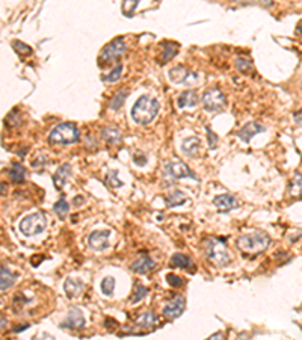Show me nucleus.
Returning a JSON list of instances; mask_svg holds the SVG:
<instances>
[{
  "mask_svg": "<svg viewBox=\"0 0 302 340\" xmlns=\"http://www.w3.org/2000/svg\"><path fill=\"white\" fill-rule=\"evenodd\" d=\"M159 109H160V105H159L157 99L151 97V96H142L135 102V105L132 108V118L138 122V124L147 126L156 118V115L159 113Z\"/></svg>",
  "mask_w": 302,
  "mask_h": 340,
  "instance_id": "nucleus-1",
  "label": "nucleus"
},
{
  "mask_svg": "<svg viewBox=\"0 0 302 340\" xmlns=\"http://www.w3.org/2000/svg\"><path fill=\"white\" fill-rule=\"evenodd\" d=\"M237 248L245 254H260L270 245V236L266 231H254L240 236L236 242Z\"/></svg>",
  "mask_w": 302,
  "mask_h": 340,
  "instance_id": "nucleus-2",
  "label": "nucleus"
},
{
  "mask_svg": "<svg viewBox=\"0 0 302 340\" xmlns=\"http://www.w3.org/2000/svg\"><path fill=\"white\" fill-rule=\"evenodd\" d=\"M79 138L80 132L74 122H60L49 133V142L51 145H70L77 142Z\"/></svg>",
  "mask_w": 302,
  "mask_h": 340,
  "instance_id": "nucleus-3",
  "label": "nucleus"
},
{
  "mask_svg": "<svg viewBox=\"0 0 302 340\" xmlns=\"http://www.w3.org/2000/svg\"><path fill=\"white\" fill-rule=\"evenodd\" d=\"M205 254L210 263H213L218 268H224L231 262L230 251L227 248V243L224 239L211 237L205 240Z\"/></svg>",
  "mask_w": 302,
  "mask_h": 340,
  "instance_id": "nucleus-4",
  "label": "nucleus"
},
{
  "mask_svg": "<svg viewBox=\"0 0 302 340\" xmlns=\"http://www.w3.org/2000/svg\"><path fill=\"white\" fill-rule=\"evenodd\" d=\"M180 178H194L197 180V174L183 162L169 161L163 164V186H172Z\"/></svg>",
  "mask_w": 302,
  "mask_h": 340,
  "instance_id": "nucleus-5",
  "label": "nucleus"
},
{
  "mask_svg": "<svg viewBox=\"0 0 302 340\" xmlns=\"http://www.w3.org/2000/svg\"><path fill=\"white\" fill-rule=\"evenodd\" d=\"M46 227H47V220H46L44 213H41V212H35V213L24 216L18 226L21 234H24L27 237L43 233L46 230Z\"/></svg>",
  "mask_w": 302,
  "mask_h": 340,
  "instance_id": "nucleus-6",
  "label": "nucleus"
},
{
  "mask_svg": "<svg viewBox=\"0 0 302 340\" xmlns=\"http://www.w3.org/2000/svg\"><path fill=\"white\" fill-rule=\"evenodd\" d=\"M127 50V44L124 41L123 37H118L115 40H112L109 44L104 46L103 52L100 53V57H99V64L100 65H107V64H112L113 60L119 59L121 56H123Z\"/></svg>",
  "mask_w": 302,
  "mask_h": 340,
  "instance_id": "nucleus-7",
  "label": "nucleus"
},
{
  "mask_svg": "<svg viewBox=\"0 0 302 340\" xmlns=\"http://www.w3.org/2000/svg\"><path fill=\"white\" fill-rule=\"evenodd\" d=\"M201 103L207 112H221L227 106V97L219 88H208L201 97Z\"/></svg>",
  "mask_w": 302,
  "mask_h": 340,
  "instance_id": "nucleus-8",
  "label": "nucleus"
},
{
  "mask_svg": "<svg viewBox=\"0 0 302 340\" xmlns=\"http://www.w3.org/2000/svg\"><path fill=\"white\" fill-rule=\"evenodd\" d=\"M185 308H186V299L183 296L177 295L163 307V316L168 319H177L185 312Z\"/></svg>",
  "mask_w": 302,
  "mask_h": 340,
  "instance_id": "nucleus-9",
  "label": "nucleus"
},
{
  "mask_svg": "<svg viewBox=\"0 0 302 340\" xmlns=\"http://www.w3.org/2000/svg\"><path fill=\"white\" fill-rule=\"evenodd\" d=\"M59 327L64 330H82L85 327V316L82 315L79 308L73 307L70 308L67 318L59 324Z\"/></svg>",
  "mask_w": 302,
  "mask_h": 340,
  "instance_id": "nucleus-10",
  "label": "nucleus"
},
{
  "mask_svg": "<svg viewBox=\"0 0 302 340\" xmlns=\"http://www.w3.org/2000/svg\"><path fill=\"white\" fill-rule=\"evenodd\" d=\"M110 230H96L88 236V245L96 251H103L109 246Z\"/></svg>",
  "mask_w": 302,
  "mask_h": 340,
  "instance_id": "nucleus-11",
  "label": "nucleus"
},
{
  "mask_svg": "<svg viewBox=\"0 0 302 340\" xmlns=\"http://www.w3.org/2000/svg\"><path fill=\"white\" fill-rule=\"evenodd\" d=\"M261 132H264V126L260 124V122H257V121H251V122H247V124L242 127L236 135L242 142L248 144L254 136H257Z\"/></svg>",
  "mask_w": 302,
  "mask_h": 340,
  "instance_id": "nucleus-12",
  "label": "nucleus"
},
{
  "mask_svg": "<svg viewBox=\"0 0 302 340\" xmlns=\"http://www.w3.org/2000/svg\"><path fill=\"white\" fill-rule=\"evenodd\" d=\"M213 206L222 212V213H227V212H231L234 209L239 207V201L234 195L231 194H222V195H218L213 198Z\"/></svg>",
  "mask_w": 302,
  "mask_h": 340,
  "instance_id": "nucleus-13",
  "label": "nucleus"
},
{
  "mask_svg": "<svg viewBox=\"0 0 302 340\" xmlns=\"http://www.w3.org/2000/svg\"><path fill=\"white\" fill-rule=\"evenodd\" d=\"M156 268V263L154 260L151 259L150 256H142L139 257L138 260H135L130 266L132 272L135 274H139V275H144V274H148L150 271H153Z\"/></svg>",
  "mask_w": 302,
  "mask_h": 340,
  "instance_id": "nucleus-14",
  "label": "nucleus"
},
{
  "mask_svg": "<svg viewBox=\"0 0 302 340\" xmlns=\"http://www.w3.org/2000/svg\"><path fill=\"white\" fill-rule=\"evenodd\" d=\"M70 175H71V167H70L68 164L60 165V167L56 170L54 175H53V184H54V188H56L57 191L62 189V188L65 186L67 180L70 178Z\"/></svg>",
  "mask_w": 302,
  "mask_h": 340,
  "instance_id": "nucleus-15",
  "label": "nucleus"
},
{
  "mask_svg": "<svg viewBox=\"0 0 302 340\" xmlns=\"http://www.w3.org/2000/svg\"><path fill=\"white\" fill-rule=\"evenodd\" d=\"M64 290L68 298H76L80 296L85 290V283L79 278H67L64 283Z\"/></svg>",
  "mask_w": 302,
  "mask_h": 340,
  "instance_id": "nucleus-16",
  "label": "nucleus"
},
{
  "mask_svg": "<svg viewBox=\"0 0 302 340\" xmlns=\"http://www.w3.org/2000/svg\"><path fill=\"white\" fill-rule=\"evenodd\" d=\"M200 102V97L197 94V91H185L181 92L180 97L177 99V105L180 109H186V108H194Z\"/></svg>",
  "mask_w": 302,
  "mask_h": 340,
  "instance_id": "nucleus-17",
  "label": "nucleus"
},
{
  "mask_svg": "<svg viewBox=\"0 0 302 340\" xmlns=\"http://www.w3.org/2000/svg\"><path fill=\"white\" fill-rule=\"evenodd\" d=\"M15 282L17 275L12 274L5 265H2V268H0V289H2V292H6L11 286H14Z\"/></svg>",
  "mask_w": 302,
  "mask_h": 340,
  "instance_id": "nucleus-18",
  "label": "nucleus"
},
{
  "mask_svg": "<svg viewBox=\"0 0 302 340\" xmlns=\"http://www.w3.org/2000/svg\"><path fill=\"white\" fill-rule=\"evenodd\" d=\"M200 145H201V141L198 138L192 136V138H188L183 141L181 151H183V154H186V156H189V158H195L200 151Z\"/></svg>",
  "mask_w": 302,
  "mask_h": 340,
  "instance_id": "nucleus-19",
  "label": "nucleus"
},
{
  "mask_svg": "<svg viewBox=\"0 0 302 340\" xmlns=\"http://www.w3.org/2000/svg\"><path fill=\"white\" fill-rule=\"evenodd\" d=\"M171 266L172 268H181V269H192L194 271V262L189 256L175 253L171 257Z\"/></svg>",
  "mask_w": 302,
  "mask_h": 340,
  "instance_id": "nucleus-20",
  "label": "nucleus"
},
{
  "mask_svg": "<svg viewBox=\"0 0 302 340\" xmlns=\"http://www.w3.org/2000/svg\"><path fill=\"white\" fill-rule=\"evenodd\" d=\"M162 47V57H160V64H166L169 60L178 53V44L171 43V41H165L160 44Z\"/></svg>",
  "mask_w": 302,
  "mask_h": 340,
  "instance_id": "nucleus-21",
  "label": "nucleus"
},
{
  "mask_svg": "<svg viewBox=\"0 0 302 340\" xmlns=\"http://www.w3.org/2000/svg\"><path fill=\"white\" fill-rule=\"evenodd\" d=\"M188 74H189V71H188L183 65H177V67H174V68L169 70L168 77H169V80H171L172 83H175V85H183V82L186 80Z\"/></svg>",
  "mask_w": 302,
  "mask_h": 340,
  "instance_id": "nucleus-22",
  "label": "nucleus"
},
{
  "mask_svg": "<svg viewBox=\"0 0 302 340\" xmlns=\"http://www.w3.org/2000/svg\"><path fill=\"white\" fill-rule=\"evenodd\" d=\"M135 322H136V325L139 328H147L148 330V328H153L157 324V316L153 312H145V313L139 315Z\"/></svg>",
  "mask_w": 302,
  "mask_h": 340,
  "instance_id": "nucleus-23",
  "label": "nucleus"
},
{
  "mask_svg": "<svg viewBox=\"0 0 302 340\" xmlns=\"http://www.w3.org/2000/svg\"><path fill=\"white\" fill-rule=\"evenodd\" d=\"M188 201L185 192H181V191H172L171 194H168L165 197V203L168 207H178L181 204H185Z\"/></svg>",
  "mask_w": 302,
  "mask_h": 340,
  "instance_id": "nucleus-24",
  "label": "nucleus"
},
{
  "mask_svg": "<svg viewBox=\"0 0 302 340\" xmlns=\"http://www.w3.org/2000/svg\"><path fill=\"white\" fill-rule=\"evenodd\" d=\"M8 177L12 183H24L26 178V170L23 165L14 164L11 167V170H8Z\"/></svg>",
  "mask_w": 302,
  "mask_h": 340,
  "instance_id": "nucleus-25",
  "label": "nucleus"
},
{
  "mask_svg": "<svg viewBox=\"0 0 302 340\" xmlns=\"http://www.w3.org/2000/svg\"><path fill=\"white\" fill-rule=\"evenodd\" d=\"M101 138L107 142V144H119L123 136H121V132L115 127H104L101 130Z\"/></svg>",
  "mask_w": 302,
  "mask_h": 340,
  "instance_id": "nucleus-26",
  "label": "nucleus"
},
{
  "mask_svg": "<svg viewBox=\"0 0 302 340\" xmlns=\"http://www.w3.org/2000/svg\"><path fill=\"white\" fill-rule=\"evenodd\" d=\"M289 194L292 197H295V198H301L302 197V174L301 172H295V177L290 181Z\"/></svg>",
  "mask_w": 302,
  "mask_h": 340,
  "instance_id": "nucleus-27",
  "label": "nucleus"
},
{
  "mask_svg": "<svg viewBox=\"0 0 302 340\" xmlns=\"http://www.w3.org/2000/svg\"><path fill=\"white\" fill-rule=\"evenodd\" d=\"M127 96H129V92H127L126 89L118 91L116 94L110 99V102H109V109H112V111H119L121 108H123V105H124Z\"/></svg>",
  "mask_w": 302,
  "mask_h": 340,
  "instance_id": "nucleus-28",
  "label": "nucleus"
},
{
  "mask_svg": "<svg viewBox=\"0 0 302 340\" xmlns=\"http://www.w3.org/2000/svg\"><path fill=\"white\" fill-rule=\"evenodd\" d=\"M104 183L107 184L109 188H112V189H116V188H121L123 186V181H121L119 178H118V170H110L107 174H106V177H104Z\"/></svg>",
  "mask_w": 302,
  "mask_h": 340,
  "instance_id": "nucleus-29",
  "label": "nucleus"
},
{
  "mask_svg": "<svg viewBox=\"0 0 302 340\" xmlns=\"http://www.w3.org/2000/svg\"><path fill=\"white\" fill-rule=\"evenodd\" d=\"M68 210H70V204L67 203V200L62 197V198H59L56 203H54V206H53V212L59 216V218H65L67 216V213H68Z\"/></svg>",
  "mask_w": 302,
  "mask_h": 340,
  "instance_id": "nucleus-30",
  "label": "nucleus"
},
{
  "mask_svg": "<svg viewBox=\"0 0 302 340\" xmlns=\"http://www.w3.org/2000/svg\"><path fill=\"white\" fill-rule=\"evenodd\" d=\"M123 70H124V67H123V64L121 62H118L116 64V67L109 73V74H104V76H101V80L103 82H118L119 80V77H121V74H123Z\"/></svg>",
  "mask_w": 302,
  "mask_h": 340,
  "instance_id": "nucleus-31",
  "label": "nucleus"
},
{
  "mask_svg": "<svg viewBox=\"0 0 302 340\" xmlns=\"http://www.w3.org/2000/svg\"><path fill=\"white\" fill-rule=\"evenodd\" d=\"M101 293L106 295V296H112L113 290H115V278L113 277H106L103 278L101 282Z\"/></svg>",
  "mask_w": 302,
  "mask_h": 340,
  "instance_id": "nucleus-32",
  "label": "nucleus"
},
{
  "mask_svg": "<svg viewBox=\"0 0 302 340\" xmlns=\"http://www.w3.org/2000/svg\"><path fill=\"white\" fill-rule=\"evenodd\" d=\"M141 0H123V14L126 17H132L138 8Z\"/></svg>",
  "mask_w": 302,
  "mask_h": 340,
  "instance_id": "nucleus-33",
  "label": "nucleus"
},
{
  "mask_svg": "<svg viewBox=\"0 0 302 340\" xmlns=\"http://www.w3.org/2000/svg\"><path fill=\"white\" fill-rule=\"evenodd\" d=\"M236 68L240 73L248 74V71L252 70V62H251L250 59H247V57H236Z\"/></svg>",
  "mask_w": 302,
  "mask_h": 340,
  "instance_id": "nucleus-34",
  "label": "nucleus"
},
{
  "mask_svg": "<svg viewBox=\"0 0 302 340\" xmlns=\"http://www.w3.org/2000/svg\"><path fill=\"white\" fill-rule=\"evenodd\" d=\"M20 122L21 121H20V112H18V109H14L5 118V126H8V127H18Z\"/></svg>",
  "mask_w": 302,
  "mask_h": 340,
  "instance_id": "nucleus-35",
  "label": "nucleus"
},
{
  "mask_svg": "<svg viewBox=\"0 0 302 340\" xmlns=\"http://www.w3.org/2000/svg\"><path fill=\"white\" fill-rule=\"evenodd\" d=\"M148 289L147 287H144L142 284H136V287H135V290H133V293H132V296H130V301L133 302V304H136V302H139L141 299H144L147 295H148Z\"/></svg>",
  "mask_w": 302,
  "mask_h": 340,
  "instance_id": "nucleus-36",
  "label": "nucleus"
},
{
  "mask_svg": "<svg viewBox=\"0 0 302 340\" xmlns=\"http://www.w3.org/2000/svg\"><path fill=\"white\" fill-rule=\"evenodd\" d=\"M12 47H14V50H15L20 56H29L30 53H32V49H30L27 44L21 43V41H14V43H12Z\"/></svg>",
  "mask_w": 302,
  "mask_h": 340,
  "instance_id": "nucleus-37",
  "label": "nucleus"
},
{
  "mask_svg": "<svg viewBox=\"0 0 302 340\" xmlns=\"http://www.w3.org/2000/svg\"><path fill=\"white\" fill-rule=\"evenodd\" d=\"M202 80V77H201V74L200 73H195V71H189V74H188V77H186V80L183 82V86H195V85H198L200 82Z\"/></svg>",
  "mask_w": 302,
  "mask_h": 340,
  "instance_id": "nucleus-38",
  "label": "nucleus"
},
{
  "mask_svg": "<svg viewBox=\"0 0 302 340\" xmlns=\"http://www.w3.org/2000/svg\"><path fill=\"white\" fill-rule=\"evenodd\" d=\"M166 282H168V284L169 286H172V287H181L185 284V280L181 277H178V275H175V274H168L166 275Z\"/></svg>",
  "mask_w": 302,
  "mask_h": 340,
  "instance_id": "nucleus-39",
  "label": "nucleus"
},
{
  "mask_svg": "<svg viewBox=\"0 0 302 340\" xmlns=\"http://www.w3.org/2000/svg\"><path fill=\"white\" fill-rule=\"evenodd\" d=\"M205 130H207V139H208V147L211 148V150H215L216 147H218V136H216V133L211 130L210 127H205Z\"/></svg>",
  "mask_w": 302,
  "mask_h": 340,
  "instance_id": "nucleus-40",
  "label": "nucleus"
},
{
  "mask_svg": "<svg viewBox=\"0 0 302 340\" xmlns=\"http://www.w3.org/2000/svg\"><path fill=\"white\" fill-rule=\"evenodd\" d=\"M233 2H247V3H258L263 6H272L274 0H233Z\"/></svg>",
  "mask_w": 302,
  "mask_h": 340,
  "instance_id": "nucleus-41",
  "label": "nucleus"
},
{
  "mask_svg": "<svg viewBox=\"0 0 302 340\" xmlns=\"http://www.w3.org/2000/svg\"><path fill=\"white\" fill-rule=\"evenodd\" d=\"M133 162H135V165H138V167H145L147 162H148V159L144 156V154H135V156H133Z\"/></svg>",
  "mask_w": 302,
  "mask_h": 340,
  "instance_id": "nucleus-42",
  "label": "nucleus"
},
{
  "mask_svg": "<svg viewBox=\"0 0 302 340\" xmlns=\"http://www.w3.org/2000/svg\"><path fill=\"white\" fill-rule=\"evenodd\" d=\"M47 164V156H40V159L38 161H34L32 162V167H43V165H46Z\"/></svg>",
  "mask_w": 302,
  "mask_h": 340,
  "instance_id": "nucleus-43",
  "label": "nucleus"
},
{
  "mask_svg": "<svg viewBox=\"0 0 302 340\" xmlns=\"http://www.w3.org/2000/svg\"><path fill=\"white\" fill-rule=\"evenodd\" d=\"M293 118H295V122H296V124L302 127V109H301V111H298V112L293 115Z\"/></svg>",
  "mask_w": 302,
  "mask_h": 340,
  "instance_id": "nucleus-44",
  "label": "nucleus"
},
{
  "mask_svg": "<svg viewBox=\"0 0 302 340\" xmlns=\"http://www.w3.org/2000/svg\"><path fill=\"white\" fill-rule=\"evenodd\" d=\"M29 328V324H23V325H17L12 331L14 333H21V331H24V330H27Z\"/></svg>",
  "mask_w": 302,
  "mask_h": 340,
  "instance_id": "nucleus-45",
  "label": "nucleus"
},
{
  "mask_svg": "<svg viewBox=\"0 0 302 340\" xmlns=\"http://www.w3.org/2000/svg\"><path fill=\"white\" fill-rule=\"evenodd\" d=\"M208 339H224V333L218 331V333H215V334H211Z\"/></svg>",
  "mask_w": 302,
  "mask_h": 340,
  "instance_id": "nucleus-46",
  "label": "nucleus"
},
{
  "mask_svg": "<svg viewBox=\"0 0 302 340\" xmlns=\"http://www.w3.org/2000/svg\"><path fill=\"white\" fill-rule=\"evenodd\" d=\"M2 195H6V184H5V181H2Z\"/></svg>",
  "mask_w": 302,
  "mask_h": 340,
  "instance_id": "nucleus-47",
  "label": "nucleus"
},
{
  "mask_svg": "<svg viewBox=\"0 0 302 340\" xmlns=\"http://www.w3.org/2000/svg\"><path fill=\"white\" fill-rule=\"evenodd\" d=\"M80 203H83V198L82 197H76L74 198V204H80Z\"/></svg>",
  "mask_w": 302,
  "mask_h": 340,
  "instance_id": "nucleus-48",
  "label": "nucleus"
},
{
  "mask_svg": "<svg viewBox=\"0 0 302 340\" xmlns=\"http://www.w3.org/2000/svg\"><path fill=\"white\" fill-rule=\"evenodd\" d=\"M296 32L302 35V23H299V24H298V27H296Z\"/></svg>",
  "mask_w": 302,
  "mask_h": 340,
  "instance_id": "nucleus-49",
  "label": "nucleus"
},
{
  "mask_svg": "<svg viewBox=\"0 0 302 340\" xmlns=\"http://www.w3.org/2000/svg\"><path fill=\"white\" fill-rule=\"evenodd\" d=\"M5 328V316H2V330Z\"/></svg>",
  "mask_w": 302,
  "mask_h": 340,
  "instance_id": "nucleus-50",
  "label": "nucleus"
}]
</instances>
